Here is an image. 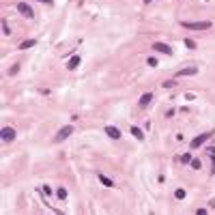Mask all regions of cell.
<instances>
[{"mask_svg":"<svg viewBox=\"0 0 215 215\" xmlns=\"http://www.w3.org/2000/svg\"><path fill=\"white\" fill-rule=\"evenodd\" d=\"M185 196H187V191H185V189H176V191H174V198H176V200H183Z\"/></svg>","mask_w":215,"mask_h":215,"instance_id":"15","label":"cell"},{"mask_svg":"<svg viewBox=\"0 0 215 215\" xmlns=\"http://www.w3.org/2000/svg\"><path fill=\"white\" fill-rule=\"evenodd\" d=\"M131 135H133L135 140H144V133H142V129H138V127H131Z\"/></svg>","mask_w":215,"mask_h":215,"instance_id":"13","label":"cell"},{"mask_svg":"<svg viewBox=\"0 0 215 215\" xmlns=\"http://www.w3.org/2000/svg\"><path fill=\"white\" fill-rule=\"evenodd\" d=\"M181 26L183 28H187V30H209V28H213V22H181Z\"/></svg>","mask_w":215,"mask_h":215,"instance_id":"1","label":"cell"},{"mask_svg":"<svg viewBox=\"0 0 215 215\" xmlns=\"http://www.w3.org/2000/svg\"><path fill=\"white\" fill-rule=\"evenodd\" d=\"M2 30H4V35H11V28H9L6 19H2Z\"/></svg>","mask_w":215,"mask_h":215,"instance_id":"19","label":"cell"},{"mask_svg":"<svg viewBox=\"0 0 215 215\" xmlns=\"http://www.w3.org/2000/svg\"><path fill=\"white\" fill-rule=\"evenodd\" d=\"M146 65H148V67H157V58H153V56H151V58L146 60Z\"/></svg>","mask_w":215,"mask_h":215,"instance_id":"22","label":"cell"},{"mask_svg":"<svg viewBox=\"0 0 215 215\" xmlns=\"http://www.w3.org/2000/svg\"><path fill=\"white\" fill-rule=\"evenodd\" d=\"M209 204H211V209H215V198L211 200V202H209Z\"/></svg>","mask_w":215,"mask_h":215,"instance_id":"26","label":"cell"},{"mask_svg":"<svg viewBox=\"0 0 215 215\" xmlns=\"http://www.w3.org/2000/svg\"><path fill=\"white\" fill-rule=\"evenodd\" d=\"M161 86H164V88H174V86H176V80H166Z\"/></svg>","mask_w":215,"mask_h":215,"instance_id":"17","label":"cell"},{"mask_svg":"<svg viewBox=\"0 0 215 215\" xmlns=\"http://www.w3.org/2000/svg\"><path fill=\"white\" fill-rule=\"evenodd\" d=\"M56 196H58V200H67V189L65 187H58L56 189Z\"/></svg>","mask_w":215,"mask_h":215,"instance_id":"14","label":"cell"},{"mask_svg":"<svg viewBox=\"0 0 215 215\" xmlns=\"http://www.w3.org/2000/svg\"><path fill=\"white\" fill-rule=\"evenodd\" d=\"M185 45H187L189 49H194V47H196V41H194V39H185Z\"/></svg>","mask_w":215,"mask_h":215,"instance_id":"21","label":"cell"},{"mask_svg":"<svg viewBox=\"0 0 215 215\" xmlns=\"http://www.w3.org/2000/svg\"><path fill=\"white\" fill-rule=\"evenodd\" d=\"M198 73V67H185V69H181V71H176V78H187V75H196Z\"/></svg>","mask_w":215,"mask_h":215,"instance_id":"8","label":"cell"},{"mask_svg":"<svg viewBox=\"0 0 215 215\" xmlns=\"http://www.w3.org/2000/svg\"><path fill=\"white\" fill-rule=\"evenodd\" d=\"M200 166H202L200 159H191V168H194V170H200Z\"/></svg>","mask_w":215,"mask_h":215,"instance_id":"20","label":"cell"},{"mask_svg":"<svg viewBox=\"0 0 215 215\" xmlns=\"http://www.w3.org/2000/svg\"><path fill=\"white\" fill-rule=\"evenodd\" d=\"M103 133L108 135V138H112V140H118L123 133H121V129L118 127H112V125H108V127H103Z\"/></svg>","mask_w":215,"mask_h":215,"instance_id":"6","label":"cell"},{"mask_svg":"<svg viewBox=\"0 0 215 215\" xmlns=\"http://www.w3.org/2000/svg\"><path fill=\"white\" fill-rule=\"evenodd\" d=\"M80 62H82L80 56H71V58L67 60V69H69V71H75V69L80 67Z\"/></svg>","mask_w":215,"mask_h":215,"instance_id":"9","label":"cell"},{"mask_svg":"<svg viewBox=\"0 0 215 215\" xmlns=\"http://www.w3.org/2000/svg\"><path fill=\"white\" fill-rule=\"evenodd\" d=\"M17 13H22L24 17H35V11L28 2H17Z\"/></svg>","mask_w":215,"mask_h":215,"instance_id":"5","label":"cell"},{"mask_svg":"<svg viewBox=\"0 0 215 215\" xmlns=\"http://www.w3.org/2000/svg\"><path fill=\"white\" fill-rule=\"evenodd\" d=\"M37 45V39H26V41L19 43V49H30V47H35Z\"/></svg>","mask_w":215,"mask_h":215,"instance_id":"11","label":"cell"},{"mask_svg":"<svg viewBox=\"0 0 215 215\" xmlns=\"http://www.w3.org/2000/svg\"><path fill=\"white\" fill-rule=\"evenodd\" d=\"M151 2H153V0H144V4H151Z\"/></svg>","mask_w":215,"mask_h":215,"instance_id":"27","label":"cell"},{"mask_svg":"<svg viewBox=\"0 0 215 215\" xmlns=\"http://www.w3.org/2000/svg\"><path fill=\"white\" fill-rule=\"evenodd\" d=\"M181 161H183V164H191V153H185V155L181 157Z\"/></svg>","mask_w":215,"mask_h":215,"instance_id":"18","label":"cell"},{"mask_svg":"<svg viewBox=\"0 0 215 215\" xmlns=\"http://www.w3.org/2000/svg\"><path fill=\"white\" fill-rule=\"evenodd\" d=\"M71 133H73V127H71V125H65V127L58 129V133H56V138H54V140H56V142H62V140H67Z\"/></svg>","mask_w":215,"mask_h":215,"instance_id":"4","label":"cell"},{"mask_svg":"<svg viewBox=\"0 0 215 215\" xmlns=\"http://www.w3.org/2000/svg\"><path fill=\"white\" fill-rule=\"evenodd\" d=\"M153 49H157V52H161V54H172V52H174L172 45H168V43H164V41H155L153 43Z\"/></svg>","mask_w":215,"mask_h":215,"instance_id":"7","label":"cell"},{"mask_svg":"<svg viewBox=\"0 0 215 215\" xmlns=\"http://www.w3.org/2000/svg\"><path fill=\"white\" fill-rule=\"evenodd\" d=\"M211 174H215V157H213V166H211Z\"/></svg>","mask_w":215,"mask_h":215,"instance_id":"24","label":"cell"},{"mask_svg":"<svg viewBox=\"0 0 215 215\" xmlns=\"http://www.w3.org/2000/svg\"><path fill=\"white\" fill-rule=\"evenodd\" d=\"M15 135H17V131H15L13 127H2L0 129V138H2L4 142H13Z\"/></svg>","mask_w":215,"mask_h":215,"instance_id":"3","label":"cell"},{"mask_svg":"<svg viewBox=\"0 0 215 215\" xmlns=\"http://www.w3.org/2000/svg\"><path fill=\"white\" fill-rule=\"evenodd\" d=\"M41 194L43 196H52V187L49 185H41Z\"/></svg>","mask_w":215,"mask_h":215,"instance_id":"16","label":"cell"},{"mask_svg":"<svg viewBox=\"0 0 215 215\" xmlns=\"http://www.w3.org/2000/svg\"><path fill=\"white\" fill-rule=\"evenodd\" d=\"M99 181H101L105 187H114V181H112V178H108L105 174H99Z\"/></svg>","mask_w":215,"mask_h":215,"instance_id":"12","label":"cell"},{"mask_svg":"<svg viewBox=\"0 0 215 215\" xmlns=\"http://www.w3.org/2000/svg\"><path fill=\"white\" fill-rule=\"evenodd\" d=\"M151 101H153V92H144V95L138 99V103H140V105H148Z\"/></svg>","mask_w":215,"mask_h":215,"instance_id":"10","label":"cell"},{"mask_svg":"<svg viewBox=\"0 0 215 215\" xmlns=\"http://www.w3.org/2000/svg\"><path fill=\"white\" fill-rule=\"evenodd\" d=\"M211 135H213L211 131H204V133H200L198 138H194V140L189 142V148H191V151H196V148H200V146H202V144H204V142H207V140H209Z\"/></svg>","mask_w":215,"mask_h":215,"instance_id":"2","label":"cell"},{"mask_svg":"<svg viewBox=\"0 0 215 215\" xmlns=\"http://www.w3.org/2000/svg\"><path fill=\"white\" fill-rule=\"evenodd\" d=\"M209 153H211V157H215V146L213 148H209Z\"/></svg>","mask_w":215,"mask_h":215,"instance_id":"25","label":"cell"},{"mask_svg":"<svg viewBox=\"0 0 215 215\" xmlns=\"http://www.w3.org/2000/svg\"><path fill=\"white\" fill-rule=\"evenodd\" d=\"M37 2H43V4H54V0H37Z\"/></svg>","mask_w":215,"mask_h":215,"instance_id":"23","label":"cell"}]
</instances>
